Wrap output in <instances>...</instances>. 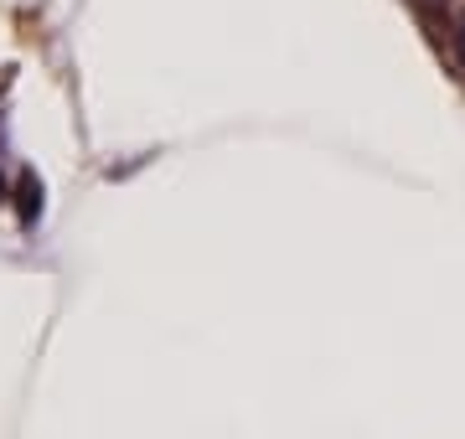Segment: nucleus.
<instances>
[{
  "instance_id": "nucleus-1",
  "label": "nucleus",
  "mask_w": 465,
  "mask_h": 439,
  "mask_svg": "<svg viewBox=\"0 0 465 439\" xmlns=\"http://www.w3.org/2000/svg\"><path fill=\"white\" fill-rule=\"evenodd\" d=\"M414 5H419V11H434V5H440V0H414Z\"/></svg>"
}]
</instances>
